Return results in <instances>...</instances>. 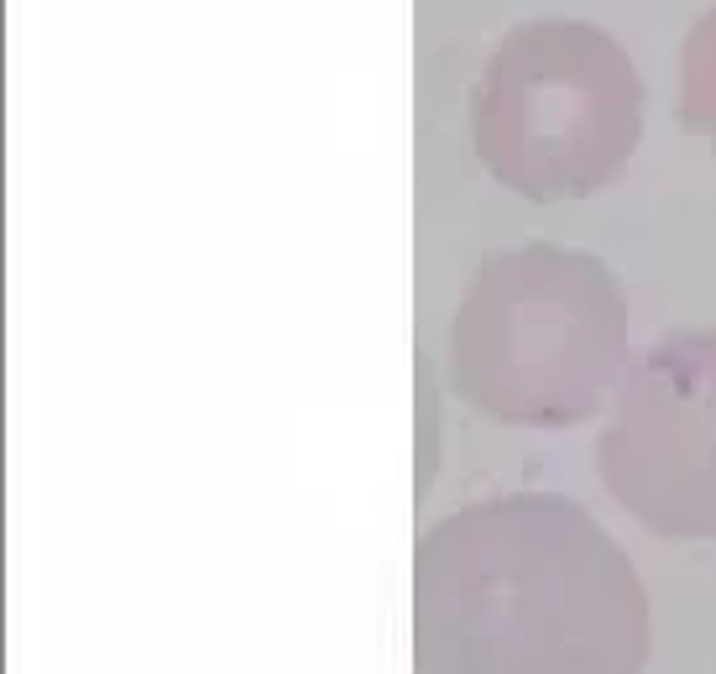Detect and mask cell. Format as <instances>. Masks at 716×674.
<instances>
[{"label": "cell", "mask_w": 716, "mask_h": 674, "mask_svg": "<svg viewBox=\"0 0 716 674\" xmlns=\"http://www.w3.org/2000/svg\"><path fill=\"white\" fill-rule=\"evenodd\" d=\"M419 674H638L649 612L607 528L565 497L440 518L413 565Z\"/></svg>", "instance_id": "obj_1"}, {"label": "cell", "mask_w": 716, "mask_h": 674, "mask_svg": "<svg viewBox=\"0 0 716 674\" xmlns=\"http://www.w3.org/2000/svg\"><path fill=\"white\" fill-rule=\"evenodd\" d=\"M628 377L617 277L565 246L492 251L450 324V382L502 424H581Z\"/></svg>", "instance_id": "obj_2"}, {"label": "cell", "mask_w": 716, "mask_h": 674, "mask_svg": "<svg viewBox=\"0 0 716 674\" xmlns=\"http://www.w3.org/2000/svg\"><path fill=\"white\" fill-rule=\"evenodd\" d=\"M643 131V84L622 42L575 16L507 27L471 89L487 173L528 199L607 189Z\"/></svg>", "instance_id": "obj_3"}, {"label": "cell", "mask_w": 716, "mask_h": 674, "mask_svg": "<svg viewBox=\"0 0 716 674\" xmlns=\"http://www.w3.org/2000/svg\"><path fill=\"white\" fill-rule=\"evenodd\" d=\"M596 466L643 528L716 539V330L664 335L628 366Z\"/></svg>", "instance_id": "obj_4"}, {"label": "cell", "mask_w": 716, "mask_h": 674, "mask_svg": "<svg viewBox=\"0 0 716 674\" xmlns=\"http://www.w3.org/2000/svg\"><path fill=\"white\" fill-rule=\"evenodd\" d=\"M680 121L690 136L716 147V6L696 16L680 48Z\"/></svg>", "instance_id": "obj_5"}]
</instances>
